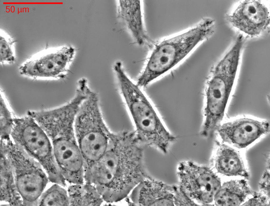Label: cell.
Returning <instances> with one entry per match:
<instances>
[{"label": "cell", "mask_w": 270, "mask_h": 206, "mask_svg": "<svg viewBox=\"0 0 270 206\" xmlns=\"http://www.w3.org/2000/svg\"><path fill=\"white\" fill-rule=\"evenodd\" d=\"M140 87L128 80L119 88L140 142L144 146L164 149L175 137L167 130L152 102Z\"/></svg>", "instance_id": "6da1fadb"}, {"label": "cell", "mask_w": 270, "mask_h": 206, "mask_svg": "<svg viewBox=\"0 0 270 206\" xmlns=\"http://www.w3.org/2000/svg\"><path fill=\"white\" fill-rule=\"evenodd\" d=\"M11 138L46 171L49 181L59 184L64 178L55 160L51 141L44 130L31 116L14 118Z\"/></svg>", "instance_id": "7a4b0ae2"}, {"label": "cell", "mask_w": 270, "mask_h": 206, "mask_svg": "<svg viewBox=\"0 0 270 206\" xmlns=\"http://www.w3.org/2000/svg\"><path fill=\"white\" fill-rule=\"evenodd\" d=\"M13 168L17 191L23 206H37L49 180L40 164L11 138L0 140Z\"/></svg>", "instance_id": "3957f363"}, {"label": "cell", "mask_w": 270, "mask_h": 206, "mask_svg": "<svg viewBox=\"0 0 270 206\" xmlns=\"http://www.w3.org/2000/svg\"><path fill=\"white\" fill-rule=\"evenodd\" d=\"M74 54L71 48L41 53L23 63L19 68V72L33 79H64L69 73Z\"/></svg>", "instance_id": "277c9868"}, {"label": "cell", "mask_w": 270, "mask_h": 206, "mask_svg": "<svg viewBox=\"0 0 270 206\" xmlns=\"http://www.w3.org/2000/svg\"><path fill=\"white\" fill-rule=\"evenodd\" d=\"M222 141L239 148L246 147L269 130L266 120L244 117L220 125L217 129Z\"/></svg>", "instance_id": "5b68a950"}, {"label": "cell", "mask_w": 270, "mask_h": 206, "mask_svg": "<svg viewBox=\"0 0 270 206\" xmlns=\"http://www.w3.org/2000/svg\"><path fill=\"white\" fill-rule=\"evenodd\" d=\"M51 140L55 160L66 181L84 183V158L78 145L63 137Z\"/></svg>", "instance_id": "8992f818"}, {"label": "cell", "mask_w": 270, "mask_h": 206, "mask_svg": "<svg viewBox=\"0 0 270 206\" xmlns=\"http://www.w3.org/2000/svg\"><path fill=\"white\" fill-rule=\"evenodd\" d=\"M230 19L234 26L250 35L259 34L269 23L267 8L256 1H246L243 2Z\"/></svg>", "instance_id": "52a82bcc"}, {"label": "cell", "mask_w": 270, "mask_h": 206, "mask_svg": "<svg viewBox=\"0 0 270 206\" xmlns=\"http://www.w3.org/2000/svg\"><path fill=\"white\" fill-rule=\"evenodd\" d=\"M211 83L204 125L209 129L214 130L219 127L223 119L229 95L226 83L221 78H215Z\"/></svg>", "instance_id": "ba28073f"}, {"label": "cell", "mask_w": 270, "mask_h": 206, "mask_svg": "<svg viewBox=\"0 0 270 206\" xmlns=\"http://www.w3.org/2000/svg\"><path fill=\"white\" fill-rule=\"evenodd\" d=\"M92 129L80 137L78 146L84 157L88 162L100 158L107 151L112 134L107 127L101 131Z\"/></svg>", "instance_id": "9c48e42d"}, {"label": "cell", "mask_w": 270, "mask_h": 206, "mask_svg": "<svg viewBox=\"0 0 270 206\" xmlns=\"http://www.w3.org/2000/svg\"><path fill=\"white\" fill-rule=\"evenodd\" d=\"M0 201L9 206H23L15 183L12 166L5 151L0 148Z\"/></svg>", "instance_id": "30bf717a"}, {"label": "cell", "mask_w": 270, "mask_h": 206, "mask_svg": "<svg viewBox=\"0 0 270 206\" xmlns=\"http://www.w3.org/2000/svg\"><path fill=\"white\" fill-rule=\"evenodd\" d=\"M215 162L217 171L222 174L228 176H248L240 153L225 143L218 147Z\"/></svg>", "instance_id": "8fae6325"}, {"label": "cell", "mask_w": 270, "mask_h": 206, "mask_svg": "<svg viewBox=\"0 0 270 206\" xmlns=\"http://www.w3.org/2000/svg\"><path fill=\"white\" fill-rule=\"evenodd\" d=\"M253 193L244 180H231L221 186L214 198L215 203L218 206H238Z\"/></svg>", "instance_id": "7c38bea8"}, {"label": "cell", "mask_w": 270, "mask_h": 206, "mask_svg": "<svg viewBox=\"0 0 270 206\" xmlns=\"http://www.w3.org/2000/svg\"><path fill=\"white\" fill-rule=\"evenodd\" d=\"M69 206H100L103 200L95 186L85 184H73L67 190Z\"/></svg>", "instance_id": "4fadbf2b"}, {"label": "cell", "mask_w": 270, "mask_h": 206, "mask_svg": "<svg viewBox=\"0 0 270 206\" xmlns=\"http://www.w3.org/2000/svg\"><path fill=\"white\" fill-rule=\"evenodd\" d=\"M38 205L69 206L67 190L60 185L55 184L42 193Z\"/></svg>", "instance_id": "5bb4252c"}, {"label": "cell", "mask_w": 270, "mask_h": 206, "mask_svg": "<svg viewBox=\"0 0 270 206\" xmlns=\"http://www.w3.org/2000/svg\"><path fill=\"white\" fill-rule=\"evenodd\" d=\"M0 138L6 139L11 138L14 125L12 117L7 99L3 90H0Z\"/></svg>", "instance_id": "9a60e30c"}, {"label": "cell", "mask_w": 270, "mask_h": 206, "mask_svg": "<svg viewBox=\"0 0 270 206\" xmlns=\"http://www.w3.org/2000/svg\"><path fill=\"white\" fill-rule=\"evenodd\" d=\"M253 197L249 199L243 206H268L270 204L269 198L263 193H253Z\"/></svg>", "instance_id": "2e32d148"}, {"label": "cell", "mask_w": 270, "mask_h": 206, "mask_svg": "<svg viewBox=\"0 0 270 206\" xmlns=\"http://www.w3.org/2000/svg\"><path fill=\"white\" fill-rule=\"evenodd\" d=\"M269 173L266 170L264 172L259 185V188L263 193L269 198Z\"/></svg>", "instance_id": "e0dca14e"}]
</instances>
